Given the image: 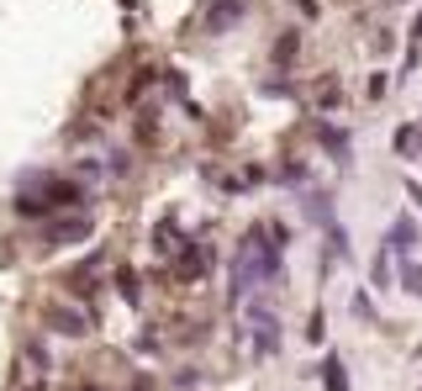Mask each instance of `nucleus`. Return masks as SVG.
<instances>
[{
    "mask_svg": "<svg viewBox=\"0 0 422 391\" xmlns=\"http://www.w3.org/2000/svg\"><path fill=\"white\" fill-rule=\"evenodd\" d=\"M328 391H348V375H343V365H338V360L328 365Z\"/></svg>",
    "mask_w": 422,
    "mask_h": 391,
    "instance_id": "f03ea898",
    "label": "nucleus"
},
{
    "mask_svg": "<svg viewBox=\"0 0 422 391\" xmlns=\"http://www.w3.org/2000/svg\"><path fill=\"white\" fill-rule=\"evenodd\" d=\"M85 233H90V217H74V222L48 227V244H69V238H85Z\"/></svg>",
    "mask_w": 422,
    "mask_h": 391,
    "instance_id": "f257e3e1",
    "label": "nucleus"
}]
</instances>
